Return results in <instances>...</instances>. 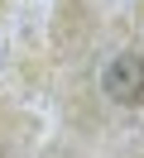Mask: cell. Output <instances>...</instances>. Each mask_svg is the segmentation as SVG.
I'll return each mask as SVG.
<instances>
[{"mask_svg":"<svg viewBox=\"0 0 144 158\" xmlns=\"http://www.w3.org/2000/svg\"><path fill=\"white\" fill-rule=\"evenodd\" d=\"M139 91H144V77H139V58L125 53L106 67V96L120 101V106H139Z\"/></svg>","mask_w":144,"mask_h":158,"instance_id":"1","label":"cell"}]
</instances>
